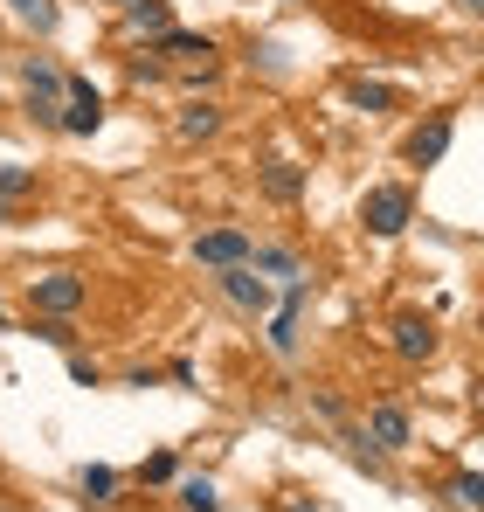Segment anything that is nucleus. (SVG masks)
I'll use <instances>...</instances> for the list:
<instances>
[{
	"label": "nucleus",
	"instance_id": "37",
	"mask_svg": "<svg viewBox=\"0 0 484 512\" xmlns=\"http://www.w3.org/2000/svg\"><path fill=\"white\" fill-rule=\"evenodd\" d=\"M0 104H7V90H0Z\"/></svg>",
	"mask_w": 484,
	"mask_h": 512
},
{
	"label": "nucleus",
	"instance_id": "9",
	"mask_svg": "<svg viewBox=\"0 0 484 512\" xmlns=\"http://www.w3.org/2000/svg\"><path fill=\"white\" fill-rule=\"evenodd\" d=\"M229 132V104L222 97H180V111H173V146H215Z\"/></svg>",
	"mask_w": 484,
	"mask_h": 512
},
{
	"label": "nucleus",
	"instance_id": "33",
	"mask_svg": "<svg viewBox=\"0 0 484 512\" xmlns=\"http://www.w3.org/2000/svg\"><path fill=\"white\" fill-rule=\"evenodd\" d=\"M471 409H478V423H484V374L471 381Z\"/></svg>",
	"mask_w": 484,
	"mask_h": 512
},
{
	"label": "nucleus",
	"instance_id": "34",
	"mask_svg": "<svg viewBox=\"0 0 484 512\" xmlns=\"http://www.w3.org/2000/svg\"><path fill=\"white\" fill-rule=\"evenodd\" d=\"M457 7H464V14H471V21H484V0H457Z\"/></svg>",
	"mask_w": 484,
	"mask_h": 512
},
{
	"label": "nucleus",
	"instance_id": "32",
	"mask_svg": "<svg viewBox=\"0 0 484 512\" xmlns=\"http://www.w3.org/2000/svg\"><path fill=\"white\" fill-rule=\"evenodd\" d=\"M21 222V201H0V229H14Z\"/></svg>",
	"mask_w": 484,
	"mask_h": 512
},
{
	"label": "nucleus",
	"instance_id": "13",
	"mask_svg": "<svg viewBox=\"0 0 484 512\" xmlns=\"http://www.w3.org/2000/svg\"><path fill=\"white\" fill-rule=\"evenodd\" d=\"M256 194H263L270 208H298V201L312 194V167H298V160H263V167H256Z\"/></svg>",
	"mask_w": 484,
	"mask_h": 512
},
{
	"label": "nucleus",
	"instance_id": "6",
	"mask_svg": "<svg viewBox=\"0 0 484 512\" xmlns=\"http://www.w3.org/2000/svg\"><path fill=\"white\" fill-rule=\"evenodd\" d=\"M256 256V236L242 229V222H215V229H194V243H187V263L194 270H236Z\"/></svg>",
	"mask_w": 484,
	"mask_h": 512
},
{
	"label": "nucleus",
	"instance_id": "14",
	"mask_svg": "<svg viewBox=\"0 0 484 512\" xmlns=\"http://www.w3.org/2000/svg\"><path fill=\"white\" fill-rule=\"evenodd\" d=\"M332 436H339V450H346V464H353L360 478H374V485H388V478H395V457H388V450L360 429V416H353V423H339Z\"/></svg>",
	"mask_w": 484,
	"mask_h": 512
},
{
	"label": "nucleus",
	"instance_id": "27",
	"mask_svg": "<svg viewBox=\"0 0 484 512\" xmlns=\"http://www.w3.org/2000/svg\"><path fill=\"white\" fill-rule=\"evenodd\" d=\"M312 416H319L325 429L353 423V409H346V395H339V388H312Z\"/></svg>",
	"mask_w": 484,
	"mask_h": 512
},
{
	"label": "nucleus",
	"instance_id": "8",
	"mask_svg": "<svg viewBox=\"0 0 484 512\" xmlns=\"http://www.w3.org/2000/svg\"><path fill=\"white\" fill-rule=\"evenodd\" d=\"M388 353H395L402 367H429V360L443 353V333H436V319H429V312H415V305H402V312L388 319Z\"/></svg>",
	"mask_w": 484,
	"mask_h": 512
},
{
	"label": "nucleus",
	"instance_id": "3",
	"mask_svg": "<svg viewBox=\"0 0 484 512\" xmlns=\"http://www.w3.org/2000/svg\"><path fill=\"white\" fill-rule=\"evenodd\" d=\"M408 222H415V187H408V180H374V187L360 194V229H367L374 243L408 236Z\"/></svg>",
	"mask_w": 484,
	"mask_h": 512
},
{
	"label": "nucleus",
	"instance_id": "25",
	"mask_svg": "<svg viewBox=\"0 0 484 512\" xmlns=\"http://www.w3.org/2000/svg\"><path fill=\"white\" fill-rule=\"evenodd\" d=\"M42 194V167H14L0 160V201H35Z\"/></svg>",
	"mask_w": 484,
	"mask_h": 512
},
{
	"label": "nucleus",
	"instance_id": "35",
	"mask_svg": "<svg viewBox=\"0 0 484 512\" xmlns=\"http://www.w3.org/2000/svg\"><path fill=\"white\" fill-rule=\"evenodd\" d=\"M97 7H125V0H97Z\"/></svg>",
	"mask_w": 484,
	"mask_h": 512
},
{
	"label": "nucleus",
	"instance_id": "4",
	"mask_svg": "<svg viewBox=\"0 0 484 512\" xmlns=\"http://www.w3.org/2000/svg\"><path fill=\"white\" fill-rule=\"evenodd\" d=\"M28 312H42V319H77V312H90V277L83 270H35L28 277Z\"/></svg>",
	"mask_w": 484,
	"mask_h": 512
},
{
	"label": "nucleus",
	"instance_id": "22",
	"mask_svg": "<svg viewBox=\"0 0 484 512\" xmlns=\"http://www.w3.org/2000/svg\"><path fill=\"white\" fill-rule=\"evenodd\" d=\"M443 499H450L457 512H484V471H471V464L450 471V478H443Z\"/></svg>",
	"mask_w": 484,
	"mask_h": 512
},
{
	"label": "nucleus",
	"instance_id": "17",
	"mask_svg": "<svg viewBox=\"0 0 484 512\" xmlns=\"http://www.w3.org/2000/svg\"><path fill=\"white\" fill-rule=\"evenodd\" d=\"M166 84L180 90V97H222V84H229V56H215V63H180Z\"/></svg>",
	"mask_w": 484,
	"mask_h": 512
},
{
	"label": "nucleus",
	"instance_id": "11",
	"mask_svg": "<svg viewBox=\"0 0 484 512\" xmlns=\"http://www.w3.org/2000/svg\"><path fill=\"white\" fill-rule=\"evenodd\" d=\"M139 49H153L166 70H180V63H215L222 56V35H208V28H166V35H153V42H139Z\"/></svg>",
	"mask_w": 484,
	"mask_h": 512
},
{
	"label": "nucleus",
	"instance_id": "10",
	"mask_svg": "<svg viewBox=\"0 0 484 512\" xmlns=\"http://www.w3.org/2000/svg\"><path fill=\"white\" fill-rule=\"evenodd\" d=\"M63 139H97L104 132V90L90 84L83 70H70L63 77V125H56Z\"/></svg>",
	"mask_w": 484,
	"mask_h": 512
},
{
	"label": "nucleus",
	"instance_id": "18",
	"mask_svg": "<svg viewBox=\"0 0 484 512\" xmlns=\"http://www.w3.org/2000/svg\"><path fill=\"white\" fill-rule=\"evenodd\" d=\"M173 506L180 512H222V485L208 471H180L173 478Z\"/></svg>",
	"mask_w": 484,
	"mask_h": 512
},
{
	"label": "nucleus",
	"instance_id": "30",
	"mask_svg": "<svg viewBox=\"0 0 484 512\" xmlns=\"http://www.w3.org/2000/svg\"><path fill=\"white\" fill-rule=\"evenodd\" d=\"M160 374H166V381H173V388H194V381H201V374H194V360H187V353H173V360H166Z\"/></svg>",
	"mask_w": 484,
	"mask_h": 512
},
{
	"label": "nucleus",
	"instance_id": "7",
	"mask_svg": "<svg viewBox=\"0 0 484 512\" xmlns=\"http://www.w3.org/2000/svg\"><path fill=\"white\" fill-rule=\"evenodd\" d=\"M208 277H215L222 305H229V312H242V319H256V326H263V319L277 312V284H270V277H256L249 263H236V270H208Z\"/></svg>",
	"mask_w": 484,
	"mask_h": 512
},
{
	"label": "nucleus",
	"instance_id": "36",
	"mask_svg": "<svg viewBox=\"0 0 484 512\" xmlns=\"http://www.w3.org/2000/svg\"><path fill=\"white\" fill-rule=\"evenodd\" d=\"M0 333H7V305H0Z\"/></svg>",
	"mask_w": 484,
	"mask_h": 512
},
{
	"label": "nucleus",
	"instance_id": "38",
	"mask_svg": "<svg viewBox=\"0 0 484 512\" xmlns=\"http://www.w3.org/2000/svg\"><path fill=\"white\" fill-rule=\"evenodd\" d=\"M284 7H291V0H284Z\"/></svg>",
	"mask_w": 484,
	"mask_h": 512
},
{
	"label": "nucleus",
	"instance_id": "28",
	"mask_svg": "<svg viewBox=\"0 0 484 512\" xmlns=\"http://www.w3.org/2000/svg\"><path fill=\"white\" fill-rule=\"evenodd\" d=\"M70 381H77V388H104V381H111V367H104V360H97V353H70Z\"/></svg>",
	"mask_w": 484,
	"mask_h": 512
},
{
	"label": "nucleus",
	"instance_id": "1",
	"mask_svg": "<svg viewBox=\"0 0 484 512\" xmlns=\"http://www.w3.org/2000/svg\"><path fill=\"white\" fill-rule=\"evenodd\" d=\"M312 291H319V277L305 270V277H291L284 284V298H277V312L263 319V346L277 353V360H298L305 353V312H312Z\"/></svg>",
	"mask_w": 484,
	"mask_h": 512
},
{
	"label": "nucleus",
	"instance_id": "2",
	"mask_svg": "<svg viewBox=\"0 0 484 512\" xmlns=\"http://www.w3.org/2000/svg\"><path fill=\"white\" fill-rule=\"evenodd\" d=\"M14 77H21V111L42 125V132H56L63 125V63H49V56H21L14 63Z\"/></svg>",
	"mask_w": 484,
	"mask_h": 512
},
{
	"label": "nucleus",
	"instance_id": "21",
	"mask_svg": "<svg viewBox=\"0 0 484 512\" xmlns=\"http://www.w3.org/2000/svg\"><path fill=\"white\" fill-rule=\"evenodd\" d=\"M7 14H14L21 28H35L42 42H49V35L63 28V7H56V0H7Z\"/></svg>",
	"mask_w": 484,
	"mask_h": 512
},
{
	"label": "nucleus",
	"instance_id": "19",
	"mask_svg": "<svg viewBox=\"0 0 484 512\" xmlns=\"http://www.w3.org/2000/svg\"><path fill=\"white\" fill-rule=\"evenodd\" d=\"M249 270H256V277H284V284H291V277H305V250H298V243H256Z\"/></svg>",
	"mask_w": 484,
	"mask_h": 512
},
{
	"label": "nucleus",
	"instance_id": "24",
	"mask_svg": "<svg viewBox=\"0 0 484 512\" xmlns=\"http://www.w3.org/2000/svg\"><path fill=\"white\" fill-rule=\"evenodd\" d=\"M28 333H35V340L42 346H56V353H77V319H42V312H28Z\"/></svg>",
	"mask_w": 484,
	"mask_h": 512
},
{
	"label": "nucleus",
	"instance_id": "29",
	"mask_svg": "<svg viewBox=\"0 0 484 512\" xmlns=\"http://www.w3.org/2000/svg\"><path fill=\"white\" fill-rule=\"evenodd\" d=\"M118 381H125V388H160L166 374L153 367V360H132V367H118Z\"/></svg>",
	"mask_w": 484,
	"mask_h": 512
},
{
	"label": "nucleus",
	"instance_id": "12",
	"mask_svg": "<svg viewBox=\"0 0 484 512\" xmlns=\"http://www.w3.org/2000/svg\"><path fill=\"white\" fill-rule=\"evenodd\" d=\"M360 429L388 450V457H402V450H415V416H408V402H395V395H381V402H367V416H360Z\"/></svg>",
	"mask_w": 484,
	"mask_h": 512
},
{
	"label": "nucleus",
	"instance_id": "5",
	"mask_svg": "<svg viewBox=\"0 0 484 512\" xmlns=\"http://www.w3.org/2000/svg\"><path fill=\"white\" fill-rule=\"evenodd\" d=\"M450 146H457V111L443 104V111L415 118V125L402 132V167H415V173L443 167V160H450Z\"/></svg>",
	"mask_w": 484,
	"mask_h": 512
},
{
	"label": "nucleus",
	"instance_id": "23",
	"mask_svg": "<svg viewBox=\"0 0 484 512\" xmlns=\"http://www.w3.org/2000/svg\"><path fill=\"white\" fill-rule=\"evenodd\" d=\"M180 478V450H153V457H139V471H132V485H146V492H166Z\"/></svg>",
	"mask_w": 484,
	"mask_h": 512
},
{
	"label": "nucleus",
	"instance_id": "16",
	"mask_svg": "<svg viewBox=\"0 0 484 512\" xmlns=\"http://www.w3.org/2000/svg\"><path fill=\"white\" fill-rule=\"evenodd\" d=\"M180 14H173V0H125L118 7V42L125 49H139V42H153V35H166Z\"/></svg>",
	"mask_w": 484,
	"mask_h": 512
},
{
	"label": "nucleus",
	"instance_id": "26",
	"mask_svg": "<svg viewBox=\"0 0 484 512\" xmlns=\"http://www.w3.org/2000/svg\"><path fill=\"white\" fill-rule=\"evenodd\" d=\"M125 77H132V84L146 90V84H166L173 70H166V63H160V56H153V49H132V56H125Z\"/></svg>",
	"mask_w": 484,
	"mask_h": 512
},
{
	"label": "nucleus",
	"instance_id": "15",
	"mask_svg": "<svg viewBox=\"0 0 484 512\" xmlns=\"http://www.w3.org/2000/svg\"><path fill=\"white\" fill-rule=\"evenodd\" d=\"M339 97H346V111H360V118H395V111H408V90L381 84V77H346Z\"/></svg>",
	"mask_w": 484,
	"mask_h": 512
},
{
	"label": "nucleus",
	"instance_id": "31",
	"mask_svg": "<svg viewBox=\"0 0 484 512\" xmlns=\"http://www.w3.org/2000/svg\"><path fill=\"white\" fill-rule=\"evenodd\" d=\"M277 512H325L319 492H277Z\"/></svg>",
	"mask_w": 484,
	"mask_h": 512
},
{
	"label": "nucleus",
	"instance_id": "20",
	"mask_svg": "<svg viewBox=\"0 0 484 512\" xmlns=\"http://www.w3.org/2000/svg\"><path fill=\"white\" fill-rule=\"evenodd\" d=\"M118 485H125V478H118V471H111V464H83L77 471V492H83V506H118Z\"/></svg>",
	"mask_w": 484,
	"mask_h": 512
}]
</instances>
